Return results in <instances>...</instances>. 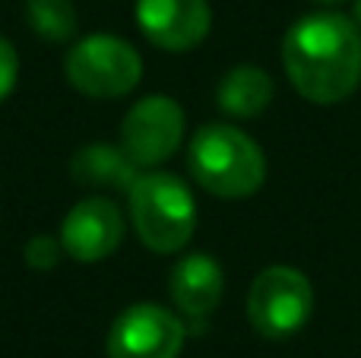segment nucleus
<instances>
[{"label": "nucleus", "mask_w": 361, "mask_h": 358, "mask_svg": "<svg viewBox=\"0 0 361 358\" xmlns=\"http://www.w3.org/2000/svg\"><path fill=\"white\" fill-rule=\"evenodd\" d=\"M282 67L295 92L314 105H336L361 82V29L343 13L301 16L282 38Z\"/></svg>", "instance_id": "f257e3e1"}, {"label": "nucleus", "mask_w": 361, "mask_h": 358, "mask_svg": "<svg viewBox=\"0 0 361 358\" xmlns=\"http://www.w3.org/2000/svg\"><path fill=\"white\" fill-rule=\"evenodd\" d=\"M187 165H190L193 181L222 200L250 197L267 181L263 149L231 124L200 127L187 149Z\"/></svg>", "instance_id": "f03ea898"}, {"label": "nucleus", "mask_w": 361, "mask_h": 358, "mask_svg": "<svg viewBox=\"0 0 361 358\" xmlns=\"http://www.w3.org/2000/svg\"><path fill=\"white\" fill-rule=\"evenodd\" d=\"M130 216L140 241L156 254H178L197 228V203L190 187L169 171H149L133 181Z\"/></svg>", "instance_id": "7ed1b4c3"}, {"label": "nucleus", "mask_w": 361, "mask_h": 358, "mask_svg": "<svg viewBox=\"0 0 361 358\" xmlns=\"http://www.w3.org/2000/svg\"><path fill=\"white\" fill-rule=\"evenodd\" d=\"M314 314V285L295 266H267L250 283L247 321L267 340H288Z\"/></svg>", "instance_id": "20e7f679"}, {"label": "nucleus", "mask_w": 361, "mask_h": 358, "mask_svg": "<svg viewBox=\"0 0 361 358\" xmlns=\"http://www.w3.org/2000/svg\"><path fill=\"white\" fill-rule=\"evenodd\" d=\"M70 86L92 99H121L137 89L143 61L137 48L118 35H89L73 44L63 61Z\"/></svg>", "instance_id": "39448f33"}, {"label": "nucleus", "mask_w": 361, "mask_h": 358, "mask_svg": "<svg viewBox=\"0 0 361 358\" xmlns=\"http://www.w3.org/2000/svg\"><path fill=\"white\" fill-rule=\"evenodd\" d=\"M180 140H184V111L169 95H146L121 121V146L140 168L169 162Z\"/></svg>", "instance_id": "423d86ee"}, {"label": "nucleus", "mask_w": 361, "mask_h": 358, "mask_svg": "<svg viewBox=\"0 0 361 358\" xmlns=\"http://www.w3.org/2000/svg\"><path fill=\"white\" fill-rule=\"evenodd\" d=\"M184 323L159 304H130L108 330V358H178Z\"/></svg>", "instance_id": "0eeeda50"}, {"label": "nucleus", "mask_w": 361, "mask_h": 358, "mask_svg": "<svg viewBox=\"0 0 361 358\" xmlns=\"http://www.w3.org/2000/svg\"><path fill=\"white\" fill-rule=\"evenodd\" d=\"M121 238H124V216L105 197H89L63 216V254L80 264H99V260L111 257Z\"/></svg>", "instance_id": "6e6552de"}, {"label": "nucleus", "mask_w": 361, "mask_h": 358, "mask_svg": "<svg viewBox=\"0 0 361 358\" xmlns=\"http://www.w3.org/2000/svg\"><path fill=\"white\" fill-rule=\"evenodd\" d=\"M143 35L162 51H190L206 38L212 13L206 0H137Z\"/></svg>", "instance_id": "1a4fd4ad"}, {"label": "nucleus", "mask_w": 361, "mask_h": 358, "mask_svg": "<svg viewBox=\"0 0 361 358\" xmlns=\"http://www.w3.org/2000/svg\"><path fill=\"white\" fill-rule=\"evenodd\" d=\"M171 302L187 317H209L219 308L225 292V273L209 254H187L169 276Z\"/></svg>", "instance_id": "9d476101"}, {"label": "nucleus", "mask_w": 361, "mask_h": 358, "mask_svg": "<svg viewBox=\"0 0 361 358\" xmlns=\"http://www.w3.org/2000/svg\"><path fill=\"white\" fill-rule=\"evenodd\" d=\"M70 175L82 187H105V190H127L140 178V165L124 152V146L92 143L82 146L70 162Z\"/></svg>", "instance_id": "9b49d317"}, {"label": "nucleus", "mask_w": 361, "mask_h": 358, "mask_svg": "<svg viewBox=\"0 0 361 358\" xmlns=\"http://www.w3.org/2000/svg\"><path fill=\"white\" fill-rule=\"evenodd\" d=\"M276 86L267 70L260 67H235L219 80L216 101L231 118H257L269 108Z\"/></svg>", "instance_id": "f8f14e48"}, {"label": "nucleus", "mask_w": 361, "mask_h": 358, "mask_svg": "<svg viewBox=\"0 0 361 358\" xmlns=\"http://www.w3.org/2000/svg\"><path fill=\"white\" fill-rule=\"evenodd\" d=\"M25 19L44 42H67L76 32V10L70 0H25Z\"/></svg>", "instance_id": "ddd939ff"}, {"label": "nucleus", "mask_w": 361, "mask_h": 358, "mask_svg": "<svg viewBox=\"0 0 361 358\" xmlns=\"http://www.w3.org/2000/svg\"><path fill=\"white\" fill-rule=\"evenodd\" d=\"M61 254H63L61 241L48 238V235H35V238L25 245V264H29L32 270H51V266H57Z\"/></svg>", "instance_id": "4468645a"}, {"label": "nucleus", "mask_w": 361, "mask_h": 358, "mask_svg": "<svg viewBox=\"0 0 361 358\" xmlns=\"http://www.w3.org/2000/svg\"><path fill=\"white\" fill-rule=\"evenodd\" d=\"M16 76H19V54L6 38H0V101L13 92Z\"/></svg>", "instance_id": "2eb2a0df"}, {"label": "nucleus", "mask_w": 361, "mask_h": 358, "mask_svg": "<svg viewBox=\"0 0 361 358\" xmlns=\"http://www.w3.org/2000/svg\"><path fill=\"white\" fill-rule=\"evenodd\" d=\"M352 13H355V23H358V29H361V0H355V6H352Z\"/></svg>", "instance_id": "dca6fc26"}, {"label": "nucleus", "mask_w": 361, "mask_h": 358, "mask_svg": "<svg viewBox=\"0 0 361 358\" xmlns=\"http://www.w3.org/2000/svg\"><path fill=\"white\" fill-rule=\"evenodd\" d=\"M314 4H324V6H333V4H343V0H314Z\"/></svg>", "instance_id": "f3484780"}]
</instances>
